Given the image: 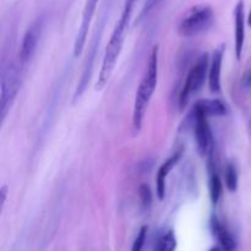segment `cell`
<instances>
[{
	"label": "cell",
	"mask_w": 251,
	"mask_h": 251,
	"mask_svg": "<svg viewBox=\"0 0 251 251\" xmlns=\"http://www.w3.org/2000/svg\"><path fill=\"white\" fill-rule=\"evenodd\" d=\"M19 70L15 65H9L7 68L2 69L1 75V97H0V104H1V120L4 122L7 114V110L11 107L15 97L19 91Z\"/></svg>",
	"instance_id": "cell-5"
},
{
	"label": "cell",
	"mask_w": 251,
	"mask_h": 251,
	"mask_svg": "<svg viewBox=\"0 0 251 251\" xmlns=\"http://www.w3.org/2000/svg\"><path fill=\"white\" fill-rule=\"evenodd\" d=\"M234 50L238 60L242 59L245 42V12L244 1L239 0L234 9Z\"/></svg>",
	"instance_id": "cell-8"
},
{
	"label": "cell",
	"mask_w": 251,
	"mask_h": 251,
	"mask_svg": "<svg viewBox=\"0 0 251 251\" xmlns=\"http://www.w3.org/2000/svg\"><path fill=\"white\" fill-rule=\"evenodd\" d=\"M147 230H149V227H147V226H144V227H141V229H140V232H139V234H137L136 239H135L134 245H132V250L139 251V250L142 249V247H144V244H145V240H146Z\"/></svg>",
	"instance_id": "cell-17"
},
{
	"label": "cell",
	"mask_w": 251,
	"mask_h": 251,
	"mask_svg": "<svg viewBox=\"0 0 251 251\" xmlns=\"http://www.w3.org/2000/svg\"><path fill=\"white\" fill-rule=\"evenodd\" d=\"M208 172H210V196L213 203H217L223 194V184L216 169L213 168L212 157L208 158Z\"/></svg>",
	"instance_id": "cell-13"
},
{
	"label": "cell",
	"mask_w": 251,
	"mask_h": 251,
	"mask_svg": "<svg viewBox=\"0 0 251 251\" xmlns=\"http://www.w3.org/2000/svg\"><path fill=\"white\" fill-rule=\"evenodd\" d=\"M161 1L162 0H146V2H145L144 7H142L141 10V14H140V20L146 17L147 15H149L150 12H151L152 10H153Z\"/></svg>",
	"instance_id": "cell-18"
},
{
	"label": "cell",
	"mask_w": 251,
	"mask_h": 251,
	"mask_svg": "<svg viewBox=\"0 0 251 251\" xmlns=\"http://www.w3.org/2000/svg\"><path fill=\"white\" fill-rule=\"evenodd\" d=\"M139 196L142 206L145 208H149L152 203V191L147 184H141L139 188Z\"/></svg>",
	"instance_id": "cell-16"
},
{
	"label": "cell",
	"mask_w": 251,
	"mask_h": 251,
	"mask_svg": "<svg viewBox=\"0 0 251 251\" xmlns=\"http://www.w3.org/2000/svg\"><path fill=\"white\" fill-rule=\"evenodd\" d=\"M194 129H195V140L198 150L201 156L212 157L213 153V137L208 124V117L200 110L194 109Z\"/></svg>",
	"instance_id": "cell-6"
},
{
	"label": "cell",
	"mask_w": 251,
	"mask_h": 251,
	"mask_svg": "<svg viewBox=\"0 0 251 251\" xmlns=\"http://www.w3.org/2000/svg\"><path fill=\"white\" fill-rule=\"evenodd\" d=\"M243 82H244V85L247 86V87H251V70L249 73L245 74L244 78H243Z\"/></svg>",
	"instance_id": "cell-20"
},
{
	"label": "cell",
	"mask_w": 251,
	"mask_h": 251,
	"mask_svg": "<svg viewBox=\"0 0 251 251\" xmlns=\"http://www.w3.org/2000/svg\"><path fill=\"white\" fill-rule=\"evenodd\" d=\"M208 68H210V65H208V54H201L198 61L189 70L185 78V82H184L183 88H181L180 98H179V104H180L181 109H184L186 107L191 96L194 93L199 92L202 88L206 80V75H207Z\"/></svg>",
	"instance_id": "cell-4"
},
{
	"label": "cell",
	"mask_w": 251,
	"mask_h": 251,
	"mask_svg": "<svg viewBox=\"0 0 251 251\" xmlns=\"http://www.w3.org/2000/svg\"><path fill=\"white\" fill-rule=\"evenodd\" d=\"M42 29H43V20L37 19L31 26L27 28L25 33L24 39L21 43V49H20L19 61L20 66H25L28 64L33 54L36 53L37 47H38L39 38H41Z\"/></svg>",
	"instance_id": "cell-7"
},
{
	"label": "cell",
	"mask_w": 251,
	"mask_h": 251,
	"mask_svg": "<svg viewBox=\"0 0 251 251\" xmlns=\"http://www.w3.org/2000/svg\"><path fill=\"white\" fill-rule=\"evenodd\" d=\"M176 248V239L173 230H168L159 237L154 249L159 251H173Z\"/></svg>",
	"instance_id": "cell-14"
},
{
	"label": "cell",
	"mask_w": 251,
	"mask_h": 251,
	"mask_svg": "<svg viewBox=\"0 0 251 251\" xmlns=\"http://www.w3.org/2000/svg\"><path fill=\"white\" fill-rule=\"evenodd\" d=\"M126 1H129V2H134V4H135V1H136V0H126Z\"/></svg>",
	"instance_id": "cell-22"
},
{
	"label": "cell",
	"mask_w": 251,
	"mask_h": 251,
	"mask_svg": "<svg viewBox=\"0 0 251 251\" xmlns=\"http://www.w3.org/2000/svg\"><path fill=\"white\" fill-rule=\"evenodd\" d=\"M215 20V12L208 5H195L191 7L178 27V32L183 37H193L208 29Z\"/></svg>",
	"instance_id": "cell-3"
},
{
	"label": "cell",
	"mask_w": 251,
	"mask_h": 251,
	"mask_svg": "<svg viewBox=\"0 0 251 251\" xmlns=\"http://www.w3.org/2000/svg\"><path fill=\"white\" fill-rule=\"evenodd\" d=\"M157 80H158V46H154L151 51V55H150L145 75L137 88L136 96H135L132 125H134L136 132L141 130L147 107H149L150 100L156 91Z\"/></svg>",
	"instance_id": "cell-2"
},
{
	"label": "cell",
	"mask_w": 251,
	"mask_h": 251,
	"mask_svg": "<svg viewBox=\"0 0 251 251\" xmlns=\"http://www.w3.org/2000/svg\"><path fill=\"white\" fill-rule=\"evenodd\" d=\"M211 229H212L213 235L217 238L218 243L223 250H234L237 248V242H235L232 233L220 222V220L216 216H212V218H211Z\"/></svg>",
	"instance_id": "cell-11"
},
{
	"label": "cell",
	"mask_w": 251,
	"mask_h": 251,
	"mask_svg": "<svg viewBox=\"0 0 251 251\" xmlns=\"http://www.w3.org/2000/svg\"><path fill=\"white\" fill-rule=\"evenodd\" d=\"M132 9H134V4L125 1L122 16H120L119 21L115 25L114 29L112 32V36L109 38V42H108L107 47H105L102 65H100L98 80L97 83H96V90L97 91L103 90V87L107 85L113 71H114L115 64H117L118 59H119L120 53H122L123 44H124L125 41V32H126L130 19H131Z\"/></svg>",
	"instance_id": "cell-1"
},
{
	"label": "cell",
	"mask_w": 251,
	"mask_h": 251,
	"mask_svg": "<svg viewBox=\"0 0 251 251\" xmlns=\"http://www.w3.org/2000/svg\"><path fill=\"white\" fill-rule=\"evenodd\" d=\"M248 25L251 27V9H250V12H249V16H248Z\"/></svg>",
	"instance_id": "cell-21"
},
{
	"label": "cell",
	"mask_w": 251,
	"mask_h": 251,
	"mask_svg": "<svg viewBox=\"0 0 251 251\" xmlns=\"http://www.w3.org/2000/svg\"><path fill=\"white\" fill-rule=\"evenodd\" d=\"M194 109L200 110L210 117H225L228 113V108L220 100H201L195 104Z\"/></svg>",
	"instance_id": "cell-12"
},
{
	"label": "cell",
	"mask_w": 251,
	"mask_h": 251,
	"mask_svg": "<svg viewBox=\"0 0 251 251\" xmlns=\"http://www.w3.org/2000/svg\"><path fill=\"white\" fill-rule=\"evenodd\" d=\"M223 54H225V46H221L213 53L212 61L208 68V87L212 93L221 92V71H222Z\"/></svg>",
	"instance_id": "cell-10"
},
{
	"label": "cell",
	"mask_w": 251,
	"mask_h": 251,
	"mask_svg": "<svg viewBox=\"0 0 251 251\" xmlns=\"http://www.w3.org/2000/svg\"><path fill=\"white\" fill-rule=\"evenodd\" d=\"M181 156H183V151H178L176 153L172 154L166 162L162 163V166L159 167L158 172H157L156 176V189H157V196H158L159 200H163L164 195H166V180L167 176H169L172 169L176 166L179 161H180Z\"/></svg>",
	"instance_id": "cell-9"
},
{
	"label": "cell",
	"mask_w": 251,
	"mask_h": 251,
	"mask_svg": "<svg viewBox=\"0 0 251 251\" xmlns=\"http://www.w3.org/2000/svg\"><path fill=\"white\" fill-rule=\"evenodd\" d=\"M6 196H7V186L6 185H2L1 188H0V202H1V205H4L5 201H6Z\"/></svg>",
	"instance_id": "cell-19"
},
{
	"label": "cell",
	"mask_w": 251,
	"mask_h": 251,
	"mask_svg": "<svg viewBox=\"0 0 251 251\" xmlns=\"http://www.w3.org/2000/svg\"><path fill=\"white\" fill-rule=\"evenodd\" d=\"M225 180L226 186H227V189L230 193H235L238 190V181H239V178H238L237 168L232 163H228L227 167H226Z\"/></svg>",
	"instance_id": "cell-15"
}]
</instances>
